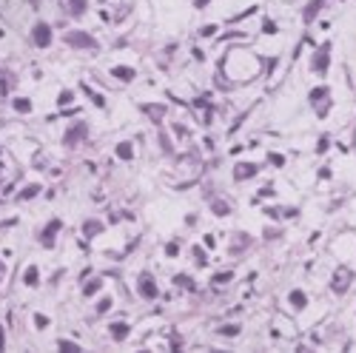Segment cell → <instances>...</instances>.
I'll use <instances>...</instances> for the list:
<instances>
[{"label":"cell","mask_w":356,"mask_h":353,"mask_svg":"<svg viewBox=\"0 0 356 353\" xmlns=\"http://www.w3.org/2000/svg\"><path fill=\"white\" fill-rule=\"evenodd\" d=\"M68 103H71V91H63L60 94V105H68Z\"/></svg>","instance_id":"cell-30"},{"label":"cell","mask_w":356,"mask_h":353,"mask_svg":"<svg viewBox=\"0 0 356 353\" xmlns=\"http://www.w3.org/2000/svg\"><path fill=\"white\" fill-rule=\"evenodd\" d=\"M328 97H331L328 88H313V91H311V103H313V105H319V103L328 100Z\"/></svg>","instance_id":"cell-13"},{"label":"cell","mask_w":356,"mask_h":353,"mask_svg":"<svg viewBox=\"0 0 356 353\" xmlns=\"http://www.w3.org/2000/svg\"><path fill=\"white\" fill-rule=\"evenodd\" d=\"M165 253L174 256V253H177V242H168V245H165Z\"/></svg>","instance_id":"cell-31"},{"label":"cell","mask_w":356,"mask_h":353,"mask_svg":"<svg viewBox=\"0 0 356 353\" xmlns=\"http://www.w3.org/2000/svg\"><path fill=\"white\" fill-rule=\"evenodd\" d=\"M57 345H60V348H63V351H80V348H77V345H74V342H66V339H60V342H57Z\"/></svg>","instance_id":"cell-28"},{"label":"cell","mask_w":356,"mask_h":353,"mask_svg":"<svg viewBox=\"0 0 356 353\" xmlns=\"http://www.w3.org/2000/svg\"><path fill=\"white\" fill-rule=\"evenodd\" d=\"M177 285H182V288H194V279H191V276H185V273H179V276H177Z\"/></svg>","instance_id":"cell-23"},{"label":"cell","mask_w":356,"mask_h":353,"mask_svg":"<svg viewBox=\"0 0 356 353\" xmlns=\"http://www.w3.org/2000/svg\"><path fill=\"white\" fill-rule=\"evenodd\" d=\"M271 163H274V166H282V163H285V160H282V157H279V154H271Z\"/></svg>","instance_id":"cell-33"},{"label":"cell","mask_w":356,"mask_h":353,"mask_svg":"<svg viewBox=\"0 0 356 353\" xmlns=\"http://www.w3.org/2000/svg\"><path fill=\"white\" fill-rule=\"evenodd\" d=\"M86 131H89V128H86V125H77V128H71V131H68V134H66V143H68V145H71V143H80L83 137H86Z\"/></svg>","instance_id":"cell-10"},{"label":"cell","mask_w":356,"mask_h":353,"mask_svg":"<svg viewBox=\"0 0 356 353\" xmlns=\"http://www.w3.org/2000/svg\"><path fill=\"white\" fill-rule=\"evenodd\" d=\"M228 279H234V273H231V270H225V273H217V276H214V282H220V285H222V282H228Z\"/></svg>","instance_id":"cell-25"},{"label":"cell","mask_w":356,"mask_h":353,"mask_svg":"<svg viewBox=\"0 0 356 353\" xmlns=\"http://www.w3.org/2000/svg\"><path fill=\"white\" fill-rule=\"evenodd\" d=\"M211 208H214V214H217V217H225L228 211H231V208H228V202H214Z\"/></svg>","instance_id":"cell-19"},{"label":"cell","mask_w":356,"mask_h":353,"mask_svg":"<svg viewBox=\"0 0 356 353\" xmlns=\"http://www.w3.org/2000/svg\"><path fill=\"white\" fill-rule=\"evenodd\" d=\"M214 32H217V26H202V32L200 34H202V37H211Z\"/></svg>","instance_id":"cell-29"},{"label":"cell","mask_w":356,"mask_h":353,"mask_svg":"<svg viewBox=\"0 0 356 353\" xmlns=\"http://www.w3.org/2000/svg\"><path fill=\"white\" fill-rule=\"evenodd\" d=\"M0 351H3V328H0Z\"/></svg>","instance_id":"cell-35"},{"label":"cell","mask_w":356,"mask_h":353,"mask_svg":"<svg viewBox=\"0 0 356 353\" xmlns=\"http://www.w3.org/2000/svg\"><path fill=\"white\" fill-rule=\"evenodd\" d=\"M100 231H103V225H100V222H94V219H91V222H86V234H89V236L100 234Z\"/></svg>","instance_id":"cell-21"},{"label":"cell","mask_w":356,"mask_h":353,"mask_svg":"<svg viewBox=\"0 0 356 353\" xmlns=\"http://www.w3.org/2000/svg\"><path fill=\"white\" fill-rule=\"evenodd\" d=\"M208 3H211V0H194V6H197V9H205Z\"/></svg>","instance_id":"cell-34"},{"label":"cell","mask_w":356,"mask_h":353,"mask_svg":"<svg viewBox=\"0 0 356 353\" xmlns=\"http://www.w3.org/2000/svg\"><path fill=\"white\" fill-rule=\"evenodd\" d=\"M57 231H60V219H54L49 228L43 231V245H51V242H54V234H57Z\"/></svg>","instance_id":"cell-11"},{"label":"cell","mask_w":356,"mask_h":353,"mask_svg":"<svg viewBox=\"0 0 356 353\" xmlns=\"http://www.w3.org/2000/svg\"><path fill=\"white\" fill-rule=\"evenodd\" d=\"M220 336H240V325H222Z\"/></svg>","instance_id":"cell-17"},{"label":"cell","mask_w":356,"mask_h":353,"mask_svg":"<svg viewBox=\"0 0 356 353\" xmlns=\"http://www.w3.org/2000/svg\"><path fill=\"white\" fill-rule=\"evenodd\" d=\"M288 299H291V305L296 308V311H302V308L308 305V296L302 293V291H291V296H288Z\"/></svg>","instance_id":"cell-12"},{"label":"cell","mask_w":356,"mask_h":353,"mask_svg":"<svg viewBox=\"0 0 356 353\" xmlns=\"http://www.w3.org/2000/svg\"><path fill=\"white\" fill-rule=\"evenodd\" d=\"M140 293L146 296V299H157V285H154V276L151 273H140Z\"/></svg>","instance_id":"cell-5"},{"label":"cell","mask_w":356,"mask_h":353,"mask_svg":"<svg viewBox=\"0 0 356 353\" xmlns=\"http://www.w3.org/2000/svg\"><path fill=\"white\" fill-rule=\"evenodd\" d=\"M322 6H325V0H311V3L305 6V15H302V20H305V23H311L313 17L319 15V9H322Z\"/></svg>","instance_id":"cell-7"},{"label":"cell","mask_w":356,"mask_h":353,"mask_svg":"<svg viewBox=\"0 0 356 353\" xmlns=\"http://www.w3.org/2000/svg\"><path fill=\"white\" fill-rule=\"evenodd\" d=\"M106 311H111V299H100V305H97V313H106Z\"/></svg>","instance_id":"cell-27"},{"label":"cell","mask_w":356,"mask_h":353,"mask_svg":"<svg viewBox=\"0 0 356 353\" xmlns=\"http://www.w3.org/2000/svg\"><path fill=\"white\" fill-rule=\"evenodd\" d=\"M32 37H34V46L46 49V46L51 43V29L46 26V23H37V26H34V32H32Z\"/></svg>","instance_id":"cell-4"},{"label":"cell","mask_w":356,"mask_h":353,"mask_svg":"<svg viewBox=\"0 0 356 353\" xmlns=\"http://www.w3.org/2000/svg\"><path fill=\"white\" fill-rule=\"evenodd\" d=\"M257 166H254V163H240V166H237V168H234V180H237V183H243V180H251V177H257Z\"/></svg>","instance_id":"cell-6"},{"label":"cell","mask_w":356,"mask_h":353,"mask_svg":"<svg viewBox=\"0 0 356 353\" xmlns=\"http://www.w3.org/2000/svg\"><path fill=\"white\" fill-rule=\"evenodd\" d=\"M34 325H37V328H49V316L37 313V316H34Z\"/></svg>","instance_id":"cell-26"},{"label":"cell","mask_w":356,"mask_h":353,"mask_svg":"<svg viewBox=\"0 0 356 353\" xmlns=\"http://www.w3.org/2000/svg\"><path fill=\"white\" fill-rule=\"evenodd\" d=\"M100 288H103V282H100V279H94V282H89V285L83 288V293H86V296H94Z\"/></svg>","instance_id":"cell-18"},{"label":"cell","mask_w":356,"mask_h":353,"mask_svg":"<svg viewBox=\"0 0 356 353\" xmlns=\"http://www.w3.org/2000/svg\"><path fill=\"white\" fill-rule=\"evenodd\" d=\"M15 111H20V114H26V111H32V103L26 100V97H17V100H15Z\"/></svg>","instance_id":"cell-16"},{"label":"cell","mask_w":356,"mask_h":353,"mask_svg":"<svg viewBox=\"0 0 356 353\" xmlns=\"http://www.w3.org/2000/svg\"><path fill=\"white\" fill-rule=\"evenodd\" d=\"M117 157H120V160H131V157H134L131 143H120V145H117Z\"/></svg>","instance_id":"cell-14"},{"label":"cell","mask_w":356,"mask_h":353,"mask_svg":"<svg viewBox=\"0 0 356 353\" xmlns=\"http://www.w3.org/2000/svg\"><path fill=\"white\" fill-rule=\"evenodd\" d=\"M37 191H40V185H29V188H26V191H23L20 197H23V200H32V197L37 194Z\"/></svg>","instance_id":"cell-24"},{"label":"cell","mask_w":356,"mask_h":353,"mask_svg":"<svg viewBox=\"0 0 356 353\" xmlns=\"http://www.w3.org/2000/svg\"><path fill=\"white\" fill-rule=\"evenodd\" d=\"M262 29H265V34H274L276 32V26L271 23V20H265V26H262Z\"/></svg>","instance_id":"cell-32"},{"label":"cell","mask_w":356,"mask_h":353,"mask_svg":"<svg viewBox=\"0 0 356 353\" xmlns=\"http://www.w3.org/2000/svg\"><path fill=\"white\" fill-rule=\"evenodd\" d=\"M351 282H354V270H348V268H339L336 273H334V293H345L348 288H351Z\"/></svg>","instance_id":"cell-1"},{"label":"cell","mask_w":356,"mask_h":353,"mask_svg":"<svg viewBox=\"0 0 356 353\" xmlns=\"http://www.w3.org/2000/svg\"><path fill=\"white\" fill-rule=\"evenodd\" d=\"M146 111H148V114H151L154 120H160L162 114H165V108H162V105H146Z\"/></svg>","instance_id":"cell-22"},{"label":"cell","mask_w":356,"mask_h":353,"mask_svg":"<svg viewBox=\"0 0 356 353\" xmlns=\"http://www.w3.org/2000/svg\"><path fill=\"white\" fill-rule=\"evenodd\" d=\"M37 276H40V273H37V268L32 265V268H26V273H23V282L34 288V285H37Z\"/></svg>","instance_id":"cell-15"},{"label":"cell","mask_w":356,"mask_h":353,"mask_svg":"<svg viewBox=\"0 0 356 353\" xmlns=\"http://www.w3.org/2000/svg\"><path fill=\"white\" fill-rule=\"evenodd\" d=\"M66 40H68L71 46H77V49H94V46H97V40H94L91 34H86V32H71Z\"/></svg>","instance_id":"cell-3"},{"label":"cell","mask_w":356,"mask_h":353,"mask_svg":"<svg viewBox=\"0 0 356 353\" xmlns=\"http://www.w3.org/2000/svg\"><path fill=\"white\" fill-rule=\"evenodd\" d=\"M68 6H71L74 15H83L86 12V0H68Z\"/></svg>","instance_id":"cell-20"},{"label":"cell","mask_w":356,"mask_h":353,"mask_svg":"<svg viewBox=\"0 0 356 353\" xmlns=\"http://www.w3.org/2000/svg\"><path fill=\"white\" fill-rule=\"evenodd\" d=\"M111 74L117 80H123V83H131V80H134V68H129V66H117Z\"/></svg>","instance_id":"cell-9"},{"label":"cell","mask_w":356,"mask_h":353,"mask_svg":"<svg viewBox=\"0 0 356 353\" xmlns=\"http://www.w3.org/2000/svg\"><path fill=\"white\" fill-rule=\"evenodd\" d=\"M328 51H331V46L325 43L322 49L313 54V60H311V68H313V71H319V74H322V71H328V66H331V54H328Z\"/></svg>","instance_id":"cell-2"},{"label":"cell","mask_w":356,"mask_h":353,"mask_svg":"<svg viewBox=\"0 0 356 353\" xmlns=\"http://www.w3.org/2000/svg\"><path fill=\"white\" fill-rule=\"evenodd\" d=\"M126 336H129V325H126V322H114V325H111V339L123 342Z\"/></svg>","instance_id":"cell-8"}]
</instances>
